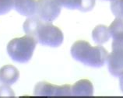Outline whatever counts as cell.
I'll use <instances>...</instances> for the list:
<instances>
[{
    "mask_svg": "<svg viewBox=\"0 0 123 98\" xmlns=\"http://www.w3.org/2000/svg\"><path fill=\"white\" fill-rule=\"evenodd\" d=\"M71 55L77 61L93 68H101L107 61L108 52L101 46L92 47L86 41H77L71 47Z\"/></svg>",
    "mask_w": 123,
    "mask_h": 98,
    "instance_id": "1",
    "label": "cell"
},
{
    "mask_svg": "<svg viewBox=\"0 0 123 98\" xmlns=\"http://www.w3.org/2000/svg\"><path fill=\"white\" fill-rule=\"evenodd\" d=\"M37 41L31 36L26 35L11 40L7 44V53L18 63H27L33 56Z\"/></svg>",
    "mask_w": 123,
    "mask_h": 98,
    "instance_id": "2",
    "label": "cell"
},
{
    "mask_svg": "<svg viewBox=\"0 0 123 98\" xmlns=\"http://www.w3.org/2000/svg\"><path fill=\"white\" fill-rule=\"evenodd\" d=\"M33 37L42 45L57 48L62 44L64 36L62 31L56 26L50 22L41 20Z\"/></svg>",
    "mask_w": 123,
    "mask_h": 98,
    "instance_id": "3",
    "label": "cell"
},
{
    "mask_svg": "<svg viewBox=\"0 0 123 98\" xmlns=\"http://www.w3.org/2000/svg\"><path fill=\"white\" fill-rule=\"evenodd\" d=\"M112 51L108 56V70L112 76L119 77L123 73V41H112Z\"/></svg>",
    "mask_w": 123,
    "mask_h": 98,
    "instance_id": "4",
    "label": "cell"
},
{
    "mask_svg": "<svg viewBox=\"0 0 123 98\" xmlns=\"http://www.w3.org/2000/svg\"><path fill=\"white\" fill-rule=\"evenodd\" d=\"M35 96L43 97H67L72 96V86L70 85L57 86L47 82H40L34 87Z\"/></svg>",
    "mask_w": 123,
    "mask_h": 98,
    "instance_id": "5",
    "label": "cell"
},
{
    "mask_svg": "<svg viewBox=\"0 0 123 98\" xmlns=\"http://www.w3.org/2000/svg\"><path fill=\"white\" fill-rule=\"evenodd\" d=\"M61 12V6L55 0H37L36 16L44 22H53Z\"/></svg>",
    "mask_w": 123,
    "mask_h": 98,
    "instance_id": "6",
    "label": "cell"
},
{
    "mask_svg": "<svg viewBox=\"0 0 123 98\" xmlns=\"http://www.w3.org/2000/svg\"><path fill=\"white\" fill-rule=\"evenodd\" d=\"M20 72L13 65H6L0 68V83L5 86H11L19 80Z\"/></svg>",
    "mask_w": 123,
    "mask_h": 98,
    "instance_id": "7",
    "label": "cell"
},
{
    "mask_svg": "<svg viewBox=\"0 0 123 98\" xmlns=\"http://www.w3.org/2000/svg\"><path fill=\"white\" fill-rule=\"evenodd\" d=\"M14 9L19 13L30 16L36 14L37 0H14Z\"/></svg>",
    "mask_w": 123,
    "mask_h": 98,
    "instance_id": "8",
    "label": "cell"
},
{
    "mask_svg": "<svg viewBox=\"0 0 123 98\" xmlns=\"http://www.w3.org/2000/svg\"><path fill=\"white\" fill-rule=\"evenodd\" d=\"M93 94V86L88 80H80L72 86V95L76 97H90Z\"/></svg>",
    "mask_w": 123,
    "mask_h": 98,
    "instance_id": "9",
    "label": "cell"
},
{
    "mask_svg": "<svg viewBox=\"0 0 123 98\" xmlns=\"http://www.w3.org/2000/svg\"><path fill=\"white\" fill-rule=\"evenodd\" d=\"M110 35L108 27L105 25H98L92 31V38L96 44L99 45L105 44L108 40Z\"/></svg>",
    "mask_w": 123,
    "mask_h": 98,
    "instance_id": "10",
    "label": "cell"
},
{
    "mask_svg": "<svg viewBox=\"0 0 123 98\" xmlns=\"http://www.w3.org/2000/svg\"><path fill=\"white\" fill-rule=\"evenodd\" d=\"M108 30L113 41H123V18L116 17L110 25Z\"/></svg>",
    "mask_w": 123,
    "mask_h": 98,
    "instance_id": "11",
    "label": "cell"
},
{
    "mask_svg": "<svg viewBox=\"0 0 123 98\" xmlns=\"http://www.w3.org/2000/svg\"><path fill=\"white\" fill-rule=\"evenodd\" d=\"M112 13L118 18H123V0H114L111 4Z\"/></svg>",
    "mask_w": 123,
    "mask_h": 98,
    "instance_id": "12",
    "label": "cell"
},
{
    "mask_svg": "<svg viewBox=\"0 0 123 98\" xmlns=\"http://www.w3.org/2000/svg\"><path fill=\"white\" fill-rule=\"evenodd\" d=\"M61 7L69 9H78L80 0H55Z\"/></svg>",
    "mask_w": 123,
    "mask_h": 98,
    "instance_id": "13",
    "label": "cell"
},
{
    "mask_svg": "<svg viewBox=\"0 0 123 98\" xmlns=\"http://www.w3.org/2000/svg\"><path fill=\"white\" fill-rule=\"evenodd\" d=\"M14 8V0H0V16L8 13Z\"/></svg>",
    "mask_w": 123,
    "mask_h": 98,
    "instance_id": "14",
    "label": "cell"
},
{
    "mask_svg": "<svg viewBox=\"0 0 123 98\" xmlns=\"http://www.w3.org/2000/svg\"><path fill=\"white\" fill-rule=\"evenodd\" d=\"M96 0H80L78 9L82 12L90 11L95 6Z\"/></svg>",
    "mask_w": 123,
    "mask_h": 98,
    "instance_id": "15",
    "label": "cell"
},
{
    "mask_svg": "<svg viewBox=\"0 0 123 98\" xmlns=\"http://www.w3.org/2000/svg\"><path fill=\"white\" fill-rule=\"evenodd\" d=\"M1 95H7V96H14V93L8 86H5L0 83V96Z\"/></svg>",
    "mask_w": 123,
    "mask_h": 98,
    "instance_id": "16",
    "label": "cell"
},
{
    "mask_svg": "<svg viewBox=\"0 0 123 98\" xmlns=\"http://www.w3.org/2000/svg\"><path fill=\"white\" fill-rule=\"evenodd\" d=\"M119 77H120V79H119V85H120L121 90L122 91V93H123V73Z\"/></svg>",
    "mask_w": 123,
    "mask_h": 98,
    "instance_id": "17",
    "label": "cell"
},
{
    "mask_svg": "<svg viewBox=\"0 0 123 98\" xmlns=\"http://www.w3.org/2000/svg\"><path fill=\"white\" fill-rule=\"evenodd\" d=\"M107 1H114V0H107Z\"/></svg>",
    "mask_w": 123,
    "mask_h": 98,
    "instance_id": "18",
    "label": "cell"
}]
</instances>
